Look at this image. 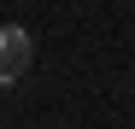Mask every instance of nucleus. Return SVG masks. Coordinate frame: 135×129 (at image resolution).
<instances>
[{
    "mask_svg": "<svg viewBox=\"0 0 135 129\" xmlns=\"http://www.w3.org/2000/svg\"><path fill=\"white\" fill-rule=\"evenodd\" d=\"M30 59H35V41H30V29L0 24V88H12V82L30 71Z\"/></svg>",
    "mask_w": 135,
    "mask_h": 129,
    "instance_id": "f257e3e1",
    "label": "nucleus"
}]
</instances>
